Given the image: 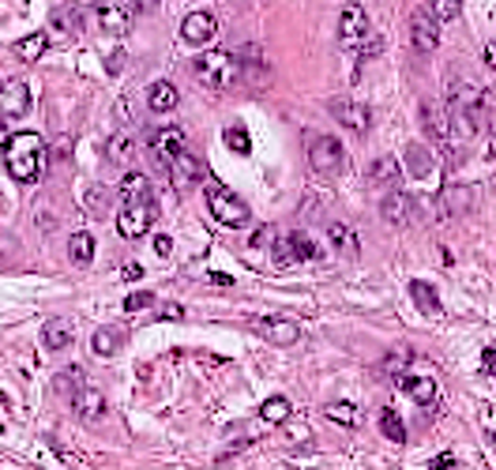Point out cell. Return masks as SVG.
I'll return each instance as SVG.
<instances>
[{"label": "cell", "instance_id": "6da1fadb", "mask_svg": "<svg viewBox=\"0 0 496 470\" xmlns=\"http://www.w3.org/2000/svg\"><path fill=\"white\" fill-rule=\"evenodd\" d=\"M5 166L19 185H34L50 169V147L38 132H15L5 140Z\"/></svg>", "mask_w": 496, "mask_h": 470}, {"label": "cell", "instance_id": "7a4b0ae2", "mask_svg": "<svg viewBox=\"0 0 496 470\" xmlns=\"http://www.w3.org/2000/svg\"><path fill=\"white\" fill-rule=\"evenodd\" d=\"M196 79L211 91H230L241 79V57L226 50H211L196 60Z\"/></svg>", "mask_w": 496, "mask_h": 470}, {"label": "cell", "instance_id": "3957f363", "mask_svg": "<svg viewBox=\"0 0 496 470\" xmlns=\"http://www.w3.org/2000/svg\"><path fill=\"white\" fill-rule=\"evenodd\" d=\"M207 211L214 219H219L222 226H230V230H245L248 222H252V211H248V203L237 196L233 188H226V185H219V181H207Z\"/></svg>", "mask_w": 496, "mask_h": 470}, {"label": "cell", "instance_id": "277c9868", "mask_svg": "<svg viewBox=\"0 0 496 470\" xmlns=\"http://www.w3.org/2000/svg\"><path fill=\"white\" fill-rule=\"evenodd\" d=\"M155 215H158L155 200H128L121 207V215H117V233L124 241H140L143 233L155 226Z\"/></svg>", "mask_w": 496, "mask_h": 470}, {"label": "cell", "instance_id": "5b68a950", "mask_svg": "<svg viewBox=\"0 0 496 470\" xmlns=\"http://www.w3.org/2000/svg\"><path fill=\"white\" fill-rule=\"evenodd\" d=\"M309 162L320 177H338L342 169H347V151H342V143L335 136H312Z\"/></svg>", "mask_w": 496, "mask_h": 470}, {"label": "cell", "instance_id": "8992f818", "mask_svg": "<svg viewBox=\"0 0 496 470\" xmlns=\"http://www.w3.org/2000/svg\"><path fill=\"white\" fill-rule=\"evenodd\" d=\"M410 41L418 53H433L440 46V19L433 8H414L410 15Z\"/></svg>", "mask_w": 496, "mask_h": 470}, {"label": "cell", "instance_id": "52a82bcc", "mask_svg": "<svg viewBox=\"0 0 496 470\" xmlns=\"http://www.w3.org/2000/svg\"><path fill=\"white\" fill-rule=\"evenodd\" d=\"M252 331L264 335L271 347H293L301 339L297 320H290V316H252Z\"/></svg>", "mask_w": 496, "mask_h": 470}, {"label": "cell", "instance_id": "ba28073f", "mask_svg": "<svg viewBox=\"0 0 496 470\" xmlns=\"http://www.w3.org/2000/svg\"><path fill=\"white\" fill-rule=\"evenodd\" d=\"M31 113V87L23 79H8L0 83V117L5 121H19Z\"/></svg>", "mask_w": 496, "mask_h": 470}, {"label": "cell", "instance_id": "9c48e42d", "mask_svg": "<svg viewBox=\"0 0 496 470\" xmlns=\"http://www.w3.org/2000/svg\"><path fill=\"white\" fill-rule=\"evenodd\" d=\"M365 38H369V15H365L361 5H347L338 15V41L347 50H357Z\"/></svg>", "mask_w": 496, "mask_h": 470}, {"label": "cell", "instance_id": "30bf717a", "mask_svg": "<svg viewBox=\"0 0 496 470\" xmlns=\"http://www.w3.org/2000/svg\"><path fill=\"white\" fill-rule=\"evenodd\" d=\"M95 19H98V27L105 34H128L132 31V8L121 5V0H98Z\"/></svg>", "mask_w": 496, "mask_h": 470}, {"label": "cell", "instance_id": "8fae6325", "mask_svg": "<svg viewBox=\"0 0 496 470\" xmlns=\"http://www.w3.org/2000/svg\"><path fill=\"white\" fill-rule=\"evenodd\" d=\"M331 117H335L342 128H350V132H357V136H365V132H369V124H373L369 105L350 102V98H335V102H331Z\"/></svg>", "mask_w": 496, "mask_h": 470}, {"label": "cell", "instance_id": "7c38bea8", "mask_svg": "<svg viewBox=\"0 0 496 470\" xmlns=\"http://www.w3.org/2000/svg\"><path fill=\"white\" fill-rule=\"evenodd\" d=\"M214 31H219V19H214L211 12H192L181 23V38L188 41V46H203V41L214 38Z\"/></svg>", "mask_w": 496, "mask_h": 470}, {"label": "cell", "instance_id": "4fadbf2b", "mask_svg": "<svg viewBox=\"0 0 496 470\" xmlns=\"http://www.w3.org/2000/svg\"><path fill=\"white\" fill-rule=\"evenodd\" d=\"M174 169H169V177H174V185L177 188H188V185H200L203 177H207V162L203 158H196V155H177L174 162H169Z\"/></svg>", "mask_w": 496, "mask_h": 470}, {"label": "cell", "instance_id": "5bb4252c", "mask_svg": "<svg viewBox=\"0 0 496 470\" xmlns=\"http://www.w3.org/2000/svg\"><path fill=\"white\" fill-rule=\"evenodd\" d=\"M72 411H76V418H83V421H98V418L105 414V399H102L98 388H91V384H79L76 395H72Z\"/></svg>", "mask_w": 496, "mask_h": 470}, {"label": "cell", "instance_id": "9a60e30c", "mask_svg": "<svg viewBox=\"0 0 496 470\" xmlns=\"http://www.w3.org/2000/svg\"><path fill=\"white\" fill-rule=\"evenodd\" d=\"M380 215L383 222H392V226H410V219H414V196H406V192H392L383 203H380Z\"/></svg>", "mask_w": 496, "mask_h": 470}, {"label": "cell", "instance_id": "2e32d148", "mask_svg": "<svg viewBox=\"0 0 496 470\" xmlns=\"http://www.w3.org/2000/svg\"><path fill=\"white\" fill-rule=\"evenodd\" d=\"M41 343H46V350H68V347L76 343L72 320H64V316L46 320V328H41Z\"/></svg>", "mask_w": 496, "mask_h": 470}, {"label": "cell", "instance_id": "e0dca14e", "mask_svg": "<svg viewBox=\"0 0 496 470\" xmlns=\"http://www.w3.org/2000/svg\"><path fill=\"white\" fill-rule=\"evenodd\" d=\"M399 388L414 402H421V407H433L437 402V380L433 376H399Z\"/></svg>", "mask_w": 496, "mask_h": 470}, {"label": "cell", "instance_id": "ac0fdd59", "mask_svg": "<svg viewBox=\"0 0 496 470\" xmlns=\"http://www.w3.org/2000/svg\"><path fill=\"white\" fill-rule=\"evenodd\" d=\"M440 207H444V215H466V211L473 207V188L466 185H451L440 192Z\"/></svg>", "mask_w": 496, "mask_h": 470}, {"label": "cell", "instance_id": "d6986e66", "mask_svg": "<svg viewBox=\"0 0 496 470\" xmlns=\"http://www.w3.org/2000/svg\"><path fill=\"white\" fill-rule=\"evenodd\" d=\"M147 105H150L155 113H174V110H177V87H174V83H166V79L150 83Z\"/></svg>", "mask_w": 496, "mask_h": 470}, {"label": "cell", "instance_id": "ffe728a7", "mask_svg": "<svg viewBox=\"0 0 496 470\" xmlns=\"http://www.w3.org/2000/svg\"><path fill=\"white\" fill-rule=\"evenodd\" d=\"M150 147H155V155L166 158V162H174L181 151H185V132L181 128H162V132L150 140Z\"/></svg>", "mask_w": 496, "mask_h": 470}, {"label": "cell", "instance_id": "44dd1931", "mask_svg": "<svg viewBox=\"0 0 496 470\" xmlns=\"http://www.w3.org/2000/svg\"><path fill=\"white\" fill-rule=\"evenodd\" d=\"M421 124H425V132L433 136L437 143L451 140V117H444V110H437V105H425V110H421Z\"/></svg>", "mask_w": 496, "mask_h": 470}, {"label": "cell", "instance_id": "7402d4cb", "mask_svg": "<svg viewBox=\"0 0 496 470\" xmlns=\"http://www.w3.org/2000/svg\"><path fill=\"white\" fill-rule=\"evenodd\" d=\"M410 297H414V305H418L425 316H440V312H444V305H440L437 290L428 286V283H421V279H414V283H410Z\"/></svg>", "mask_w": 496, "mask_h": 470}, {"label": "cell", "instance_id": "603a6c76", "mask_svg": "<svg viewBox=\"0 0 496 470\" xmlns=\"http://www.w3.org/2000/svg\"><path fill=\"white\" fill-rule=\"evenodd\" d=\"M46 46H50V38H46V34H27V38H19V41H15V57H19V60H27V64H34V60L46 57Z\"/></svg>", "mask_w": 496, "mask_h": 470}, {"label": "cell", "instance_id": "cb8c5ba5", "mask_svg": "<svg viewBox=\"0 0 496 470\" xmlns=\"http://www.w3.org/2000/svg\"><path fill=\"white\" fill-rule=\"evenodd\" d=\"M68 252H72V260H76L79 267H87V264L95 260V238H91V230H79V233H72Z\"/></svg>", "mask_w": 496, "mask_h": 470}, {"label": "cell", "instance_id": "d4e9b609", "mask_svg": "<svg viewBox=\"0 0 496 470\" xmlns=\"http://www.w3.org/2000/svg\"><path fill=\"white\" fill-rule=\"evenodd\" d=\"M121 196H124V203L128 200H150V181L143 174H124L121 177Z\"/></svg>", "mask_w": 496, "mask_h": 470}, {"label": "cell", "instance_id": "484cf974", "mask_svg": "<svg viewBox=\"0 0 496 470\" xmlns=\"http://www.w3.org/2000/svg\"><path fill=\"white\" fill-rule=\"evenodd\" d=\"M290 411H293V407H290V399H286V395H271V399L264 402V407H260V418H264L267 425H283V421L290 418Z\"/></svg>", "mask_w": 496, "mask_h": 470}, {"label": "cell", "instance_id": "4316f807", "mask_svg": "<svg viewBox=\"0 0 496 470\" xmlns=\"http://www.w3.org/2000/svg\"><path fill=\"white\" fill-rule=\"evenodd\" d=\"M91 347H95V354H102V357H113V354L121 350V331H113V328H102V331H95Z\"/></svg>", "mask_w": 496, "mask_h": 470}, {"label": "cell", "instance_id": "83f0119b", "mask_svg": "<svg viewBox=\"0 0 496 470\" xmlns=\"http://www.w3.org/2000/svg\"><path fill=\"white\" fill-rule=\"evenodd\" d=\"M328 233H331V245H335L342 256H357V238H354V230H350V226L335 222Z\"/></svg>", "mask_w": 496, "mask_h": 470}, {"label": "cell", "instance_id": "f1b7e54d", "mask_svg": "<svg viewBox=\"0 0 496 470\" xmlns=\"http://www.w3.org/2000/svg\"><path fill=\"white\" fill-rule=\"evenodd\" d=\"M328 418H331L335 425H347V429L361 425V411L354 407V402H331V407H328Z\"/></svg>", "mask_w": 496, "mask_h": 470}, {"label": "cell", "instance_id": "f546056e", "mask_svg": "<svg viewBox=\"0 0 496 470\" xmlns=\"http://www.w3.org/2000/svg\"><path fill=\"white\" fill-rule=\"evenodd\" d=\"M447 102L451 105H482V91L470 87V83H451V87H447Z\"/></svg>", "mask_w": 496, "mask_h": 470}, {"label": "cell", "instance_id": "4dcf8cb0", "mask_svg": "<svg viewBox=\"0 0 496 470\" xmlns=\"http://www.w3.org/2000/svg\"><path fill=\"white\" fill-rule=\"evenodd\" d=\"M380 433L387 437V440H395V444H402L406 440V425H402V418L387 407L383 414H380Z\"/></svg>", "mask_w": 496, "mask_h": 470}, {"label": "cell", "instance_id": "1f68e13d", "mask_svg": "<svg viewBox=\"0 0 496 470\" xmlns=\"http://www.w3.org/2000/svg\"><path fill=\"white\" fill-rule=\"evenodd\" d=\"M369 181H373V185H392V181H399V162H395V158H376L373 169H369Z\"/></svg>", "mask_w": 496, "mask_h": 470}, {"label": "cell", "instance_id": "d6a6232c", "mask_svg": "<svg viewBox=\"0 0 496 470\" xmlns=\"http://www.w3.org/2000/svg\"><path fill=\"white\" fill-rule=\"evenodd\" d=\"M105 155H110L117 166H128V162H132V155H136V143L124 140V136H113L110 143H105Z\"/></svg>", "mask_w": 496, "mask_h": 470}, {"label": "cell", "instance_id": "836d02e7", "mask_svg": "<svg viewBox=\"0 0 496 470\" xmlns=\"http://www.w3.org/2000/svg\"><path fill=\"white\" fill-rule=\"evenodd\" d=\"M437 12V19L440 23H451V19H459V12H463V0H433V5H428Z\"/></svg>", "mask_w": 496, "mask_h": 470}, {"label": "cell", "instance_id": "e575fe53", "mask_svg": "<svg viewBox=\"0 0 496 470\" xmlns=\"http://www.w3.org/2000/svg\"><path fill=\"white\" fill-rule=\"evenodd\" d=\"M406 162H410V169H414L418 177H425L428 169H433V162H428V155H425V147H418V143L406 151Z\"/></svg>", "mask_w": 496, "mask_h": 470}, {"label": "cell", "instance_id": "d590c367", "mask_svg": "<svg viewBox=\"0 0 496 470\" xmlns=\"http://www.w3.org/2000/svg\"><path fill=\"white\" fill-rule=\"evenodd\" d=\"M275 260L278 264H297V249H293V233H290V238H275Z\"/></svg>", "mask_w": 496, "mask_h": 470}, {"label": "cell", "instance_id": "8d00e7d4", "mask_svg": "<svg viewBox=\"0 0 496 470\" xmlns=\"http://www.w3.org/2000/svg\"><path fill=\"white\" fill-rule=\"evenodd\" d=\"M226 147H230V151H237V155H248L252 140H248L245 128H226Z\"/></svg>", "mask_w": 496, "mask_h": 470}, {"label": "cell", "instance_id": "74e56055", "mask_svg": "<svg viewBox=\"0 0 496 470\" xmlns=\"http://www.w3.org/2000/svg\"><path fill=\"white\" fill-rule=\"evenodd\" d=\"M147 305H155V294H147V290L124 297V312H140V309H147Z\"/></svg>", "mask_w": 496, "mask_h": 470}, {"label": "cell", "instance_id": "f35d334b", "mask_svg": "<svg viewBox=\"0 0 496 470\" xmlns=\"http://www.w3.org/2000/svg\"><path fill=\"white\" fill-rule=\"evenodd\" d=\"M293 249H297V260H316V245L309 238H301V233H293Z\"/></svg>", "mask_w": 496, "mask_h": 470}, {"label": "cell", "instance_id": "ab89813d", "mask_svg": "<svg viewBox=\"0 0 496 470\" xmlns=\"http://www.w3.org/2000/svg\"><path fill=\"white\" fill-rule=\"evenodd\" d=\"M406 361H410V354H406V350H395L392 357L383 361V369H387V373H402V369H406Z\"/></svg>", "mask_w": 496, "mask_h": 470}, {"label": "cell", "instance_id": "60d3db41", "mask_svg": "<svg viewBox=\"0 0 496 470\" xmlns=\"http://www.w3.org/2000/svg\"><path fill=\"white\" fill-rule=\"evenodd\" d=\"M53 23H57L60 31H72V34H76V12H57Z\"/></svg>", "mask_w": 496, "mask_h": 470}, {"label": "cell", "instance_id": "b9f144b4", "mask_svg": "<svg viewBox=\"0 0 496 470\" xmlns=\"http://www.w3.org/2000/svg\"><path fill=\"white\" fill-rule=\"evenodd\" d=\"M155 252H158V256H169V252H174V241H169L166 233H158V238H155Z\"/></svg>", "mask_w": 496, "mask_h": 470}, {"label": "cell", "instance_id": "7bdbcfd3", "mask_svg": "<svg viewBox=\"0 0 496 470\" xmlns=\"http://www.w3.org/2000/svg\"><path fill=\"white\" fill-rule=\"evenodd\" d=\"M158 316H166V320H181V316H185V309H181V305H162V309H158Z\"/></svg>", "mask_w": 496, "mask_h": 470}, {"label": "cell", "instance_id": "ee69618b", "mask_svg": "<svg viewBox=\"0 0 496 470\" xmlns=\"http://www.w3.org/2000/svg\"><path fill=\"white\" fill-rule=\"evenodd\" d=\"M121 275H124V279H132V283H136V279H143V267H140V264H128Z\"/></svg>", "mask_w": 496, "mask_h": 470}, {"label": "cell", "instance_id": "f6af8a7d", "mask_svg": "<svg viewBox=\"0 0 496 470\" xmlns=\"http://www.w3.org/2000/svg\"><path fill=\"white\" fill-rule=\"evenodd\" d=\"M482 366H485L489 373H496V347H489V350H485V357H482Z\"/></svg>", "mask_w": 496, "mask_h": 470}, {"label": "cell", "instance_id": "bcb514c9", "mask_svg": "<svg viewBox=\"0 0 496 470\" xmlns=\"http://www.w3.org/2000/svg\"><path fill=\"white\" fill-rule=\"evenodd\" d=\"M485 64L496 72V41H489V46H485Z\"/></svg>", "mask_w": 496, "mask_h": 470}, {"label": "cell", "instance_id": "7dc6e473", "mask_svg": "<svg viewBox=\"0 0 496 470\" xmlns=\"http://www.w3.org/2000/svg\"><path fill=\"white\" fill-rule=\"evenodd\" d=\"M433 466H455V456H437Z\"/></svg>", "mask_w": 496, "mask_h": 470}]
</instances>
